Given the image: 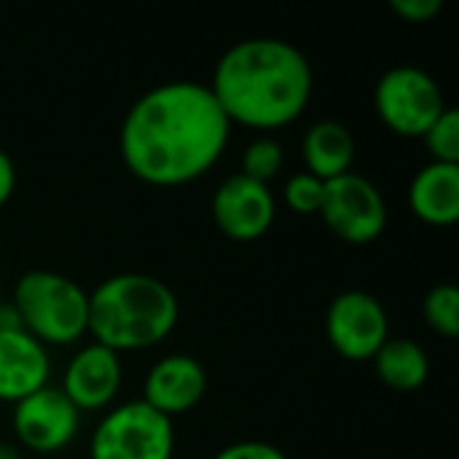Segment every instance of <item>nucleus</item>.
Returning <instances> with one entry per match:
<instances>
[{
	"label": "nucleus",
	"mask_w": 459,
	"mask_h": 459,
	"mask_svg": "<svg viewBox=\"0 0 459 459\" xmlns=\"http://www.w3.org/2000/svg\"><path fill=\"white\" fill-rule=\"evenodd\" d=\"M231 140V121L210 86L172 81L145 91L124 116L118 148L145 186L178 188L207 175Z\"/></svg>",
	"instance_id": "1"
},
{
	"label": "nucleus",
	"mask_w": 459,
	"mask_h": 459,
	"mask_svg": "<svg viewBox=\"0 0 459 459\" xmlns=\"http://www.w3.org/2000/svg\"><path fill=\"white\" fill-rule=\"evenodd\" d=\"M210 91L226 118L269 132L293 124L309 105L315 73L301 48L280 38L234 43L215 65Z\"/></svg>",
	"instance_id": "2"
},
{
	"label": "nucleus",
	"mask_w": 459,
	"mask_h": 459,
	"mask_svg": "<svg viewBox=\"0 0 459 459\" xmlns=\"http://www.w3.org/2000/svg\"><path fill=\"white\" fill-rule=\"evenodd\" d=\"M180 304L167 282L126 272L89 293V333L110 352H140L161 344L178 325Z\"/></svg>",
	"instance_id": "3"
},
{
	"label": "nucleus",
	"mask_w": 459,
	"mask_h": 459,
	"mask_svg": "<svg viewBox=\"0 0 459 459\" xmlns=\"http://www.w3.org/2000/svg\"><path fill=\"white\" fill-rule=\"evenodd\" d=\"M13 315L43 347H65L89 333V293L65 274L35 269L16 280Z\"/></svg>",
	"instance_id": "4"
},
{
	"label": "nucleus",
	"mask_w": 459,
	"mask_h": 459,
	"mask_svg": "<svg viewBox=\"0 0 459 459\" xmlns=\"http://www.w3.org/2000/svg\"><path fill=\"white\" fill-rule=\"evenodd\" d=\"M374 108L390 132L401 137H425L449 105L430 73L414 65H398L379 78Z\"/></svg>",
	"instance_id": "5"
},
{
	"label": "nucleus",
	"mask_w": 459,
	"mask_h": 459,
	"mask_svg": "<svg viewBox=\"0 0 459 459\" xmlns=\"http://www.w3.org/2000/svg\"><path fill=\"white\" fill-rule=\"evenodd\" d=\"M172 420L145 401L108 411L91 436V459H172Z\"/></svg>",
	"instance_id": "6"
},
{
	"label": "nucleus",
	"mask_w": 459,
	"mask_h": 459,
	"mask_svg": "<svg viewBox=\"0 0 459 459\" xmlns=\"http://www.w3.org/2000/svg\"><path fill=\"white\" fill-rule=\"evenodd\" d=\"M320 218L342 242L371 245L387 229V204L368 178L347 172L325 183Z\"/></svg>",
	"instance_id": "7"
},
{
	"label": "nucleus",
	"mask_w": 459,
	"mask_h": 459,
	"mask_svg": "<svg viewBox=\"0 0 459 459\" xmlns=\"http://www.w3.org/2000/svg\"><path fill=\"white\" fill-rule=\"evenodd\" d=\"M331 347L347 360H371L390 339V323L382 301L366 290L339 293L325 315Z\"/></svg>",
	"instance_id": "8"
},
{
	"label": "nucleus",
	"mask_w": 459,
	"mask_h": 459,
	"mask_svg": "<svg viewBox=\"0 0 459 459\" xmlns=\"http://www.w3.org/2000/svg\"><path fill=\"white\" fill-rule=\"evenodd\" d=\"M81 411L59 387H40L13 406V433L35 455L62 452L78 433Z\"/></svg>",
	"instance_id": "9"
},
{
	"label": "nucleus",
	"mask_w": 459,
	"mask_h": 459,
	"mask_svg": "<svg viewBox=\"0 0 459 459\" xmlns=\"http://www.w3.org/2000/svg\"><path fill=\"white\" fill-rule=\"evenodd\" d=\"M210 212L223 237L234 242H255L272 229L277 204L269 186L237 172L215 188Z\"/></svg>",
	"instance_id": "10"
},
{
	"label": "nucleus",
	"mask_w": 459,
	"mask_h": 459,
	"mask_svg": "<svg viewBox=\"0 0 459 459\" xmlns=\"http://www.w3.org/2000/svg\"><path fill=\"white\" fill-rule=\"evenodd\" d=\"M121 377V355L102 344H89L67 363L59 390L78 411H100L116 401Z\"/></svg>",
	"instance_id": "11"
},
{
	"label": "nucleus",
	"mask_w": 459,
	"mask_h": 459,
	"mask_svg": "<svg viewBox=\"0 0 459 459\" xmlns=\"http://www.w3.org/2000/svg\"><path fill=\"white\" fill-rule=\"evenodd\" d=\"M204 393H207L204 366L191 355H167L148 371L143 401L159 414H164L167 420H175L180 414L194 411L202 403Z\"/></svg>",
	"instance_id": "12"
},
{
	"label": "nucleus",
	"mask_w": 459,
	"mask_h": 459,
	"mask_svg": "<svg viewBox=\"0 0 459 459\" xmlns=\"http://www.w3.org/2000/svg\"><path fill=\"white\" fill-rule=\"evenodd\" d=\"M51 360L40 342L22 328H0V401L19 403L48 385Z\"/></svg>",
	"instance_id": "13"
},
{
	"label": "nucleus",
	"mask_w": 459,
	"mask_h": 459,
	"mask_svg": "<svg viewBox=\"0 0 459 459\" xmlns=\"http://www.w3.org/2000/svg\"><path fill=\"white\" fill-rule=\"evenodd\" d=\"M409 207L428 226H455L459 221V164H425L409 186Z\"/></svg>",
	"instance_id": "14"
},
{
	"label": "nucleus",
	"mask_w": 459,
	"mask_h": 459,
	"mask_svg": "<svg viewBox=\"0 0 459 459\" xmlns=\"http://www.w3.org/2000/svg\"><path fill=\"white\" fill-rule=\"evenodd\" d=\"M301 156H304L307 172L328 183L333 178L352 172L355 137L342 121H333V118L317 121L304 134Z\"/></svg>",
	"instance_id": "15"
},
{
	"label": "nucleus",
	"mask_w": 459,
	"mask_h": 459,
	"mask_svg": "<svg viewBox=\"0 0 459 459\" xmlns=\"http://www.w3.org/2000/svg\"><path fill=\"white\" fill-rule=\"evenodd\" d=\"M371 360L382 385L395 393H417L430 377V360L411 339H387Z\"/></svg>",
	"instance_id": "16"
},
{
	"label": "nucleus",
	"mask_w": 459,
	"mask_h": 459,
	"mask_svg": "<svg viewBox=\"0 0 459 459\" xmlns=\"http://www.w3.org/2000/svg\"><path fill=\"white\" fill-rule=\"evenodd\" d=\"M422 317L428 328L444 339H457L459 336V290L455 285L444 282L436 285L425 301H422Z\"/></svg>",
	"instance_id": "17"
},
{
	"label": "nucleus",
	"mask_w": 459,
	"mask_h": 459,
	"mask_svg": "<svg viewBox=\"0 0 459 459\" xmlns=\"http://www.w3.org/2000/svg\"><path fill=\"white\" fill-rule=\"evenodd\" d=\"M282 164H285V151L282 145L274 140V137H255L245 153H242V172L245 178L255 180V183H264L269 186V180H274L280 172H282Z\"/></svg>",
	"instance_id": "18"
},
{
	"label": "nucleus",
	"mask_w": 459,
	"mask_h": 459,
	"mask_svg": "<svg viewBox=\"0 0 459 459\" xmlns=\"http://www.w3.org/2000/svg\"><path fill=\"white\" fill-rule=\"evenodd\" d=\"M425 145L433 156V161L441 164H459V113L455 108H446L441 118L425 132Z\"/></svg>",
	"instance_id": "19"
},
{
	"label": "nucleus",
	"mask_w": 459,
	"mask_h": 459,
	"mask_svg": "<svg viewBox=\"0 0 459 459\" xmlns=\"http://www.w3.org/2000/svg\"><path fill=\"white\" fill-rule=\"evenodd\" d=\"M323 199H325V180L309 175L307 169L288 178V183H285V204L296 215H320Z\"/></svg>",
	"instance_id": "20"
},
{
	"label": "nucleus",
	"mask_w": 459,
	"mask_h": 459,
	"mask_svg": "<svg viewBox=\"0 0 459 459\" xmlns=\"http://www.w3.org/2000/svg\"><path fill=\"white\" fill-rule=\"evenodd\" d=\"M393 13H398L409 24H428L444 8L441 0H390Z\"/></svg>",
	"instance_id": "21"
},
{
	"label": "nucleus",
	"mask_w": 459,
	"mask_h": 459,
	"mask_svg": "<svg viewBox=\"0 0 459 459\" xmlns=\"http://www.w3.org/2000/svg\"><path fill=\"white\" fill-rule=\"evenodd\" d=\"M212 459H288L277 446L266 441H239L221 449Z\"/></svg>",
	"instance_id": "22"
},
{
	"label": "nucleus",
	"mask_w": 459,
	"mask_h": 459,
	"mask_svg": "<svg viewBox=\"0 0 459 459\" xmlns=\"http://www.w3.org/2000/svg\"><path fill=\"white\" fill-rule=\"evenodd\" d=\"M13 188H16V167L13 159L0 148V207L13 196Z\"/></svg>",
	"instance_id": "23"
},
{
	"label": "nucleus",
	"mask_w": 459,
	"mask_h": 459,
	"mask_svg": "<svg viewBox=\"0 0 459 459\" xmlns=\"http://www.w3.org/2000/svg\"><path fill=\"white\" fill-rule=\"evenodd\" d=\"M0 459H22V457H19V452H16L13 446H8V444H0Z\"/></svg>",
	"instance_id": "24"
}]
</instances>
